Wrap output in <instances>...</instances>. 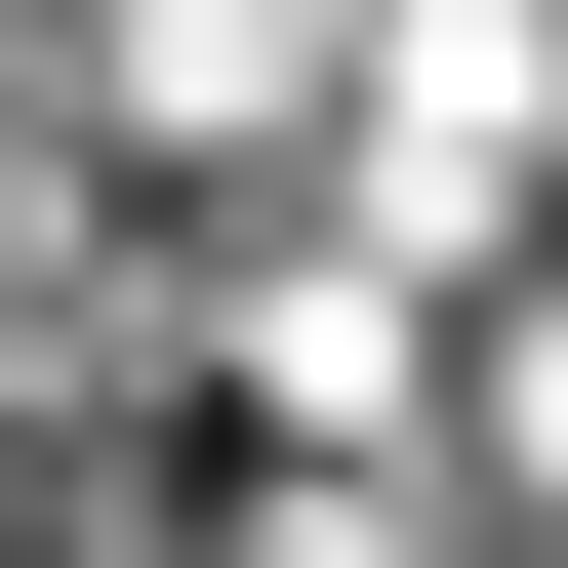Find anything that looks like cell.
I'll use <instances>...</instances> for the list:
<instances>
[{"mask_svg":"<svg viewBox=\"0 0 568 568\" xmlns=\"http://www.w3.org/2000/svg\"><path fill=\"white\" fill-rule=\"evenodd\" d=\"M487 487H568V325H487Z\"/></svg>","mask_w":568,"mask_h":568,"instance_id":"obj_2","label":"cell"},{"mask_svg":"<svg viewBox=\"0 0 568 568\" xmlns=\"http://www.w3.org/2000/svg\"><path fill=\"white\" fill-rule=\"evenodd\" d=\"M82 41H122V122H284L325 82V0H82Z\"/></svg>","mask_w":568,"mask_h":568,"instance_id":"obj_1","label":"cell"}]
</instances>
